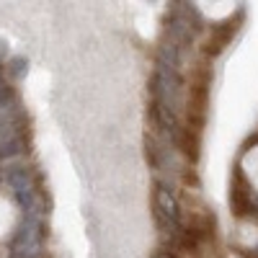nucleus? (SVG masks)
I'll list each match as a JSON object with an SVG mask.
<instances>
[{
    "mask_svg": "<svg viewBox=\"0 0 258 258\" xmlns=\"http://www.w3.org/2000/svg\"><path fill=\"white\" fill-rule=\"evenodd\" d=\"M153 212H155V222L163 230L165 240L178 245V235H181V207L173 197V188L165 181H155L153 186Z\"/></svg>",
    "mask_w": 258,
    "mask_h": 258,
    "instance_id": "1",
    "label": "nucleus"
},
{
    "mask_svg": "<svg viewBox=\"0 0 258 258\" xmlns=\"http://www.w3.org/2000/svg\"><path fill=\"white\" fill-rule=\"evenodd\" d=\"M230 207H232V214H235L238 220L250 217V212H253V191H250V183H248V178L243 176L240 168H235V173H232Z\"/></svg>",
    "mask_w": 258,
    "mask_h": 258,
    "instance_id": "2",
    "label": "nucleus"
},
{
    "mask_svg": "<svg viewBox=\"0 0 258 258\" xmlns=\"http://www.w3.org/2000/svg\"><path fill=\"white\" fill-rule=\"evenodd\" d=\"M194 36H197V34L191 31V26L186 24L181 16H176V13L165 16V21H163V41H165V44H173L178 49H186V47H191Z\"/></svg>",
    "mask_w": 258,
    "mask_h": 258,
    "instance_id": "3",
    "label": "nucleus"
},
{
    "mask_svg": "<svg viewBox=\"0 0 258 258\" xmlns=\"http://www.w3.org/2000/svg\"><path fill=\"white\" fill-rule=\"evenodd\" d=\"M235 29H238V26H235L232 21H227V24H220V26H214V29H212V34H209V39H207L204 52H207V54H220V52L230 44V39H232Z\"/></svg>",
    "mask_w": 258,
    "mask_h": 258,
    "instance_id": "4",
    "label": "nucleus"
},
{
    "mask_svg": "<svg viewBox=\"0 0 258 258\" xmlns=\"http://www.w3.org/2000/svg\"><path fill=\"white\" fill-rule=\"evenodd\" d=\"M13 109H18V93L11 80H3L0 83V111H13Z\"/></svg>",
    "mask_w": 258,
    "mask_h": 258,
    "instance_id": "5",
    "label": "nucleus"
},
{
    "mask_svg": "<svg viewBox=\"0 0 258 258\" xmlns=\"http://www.w3.org/2000/svg\"><path fill=\"white\" fill-rule=\"evenodd\" d=\"M26 73H29V59H26V57L16 54V57H11V59L6 62V75H8V80H21V78H26Z\"/></svg>",
    "mask_w": 258,
    "mask_h": 258,
    "instance_id": "6",
    "label": "nucleus"
},
{
    "mask_svg": "<svg viewBox=\"0 0 258 258\" xmlns=\"http://www.w3.org/2000/svg\"><path fill=\"white\" fill-rule=\"evenodd\" d=\"M153 258H178V253H176V245L170 243V245H163V248H158V250L153 253Z\"/></svg>",
    "mask_w": 258,
    "mask_h": 258,
    "instance_id": "7",
    "label": "nucleus"
}]
</instances>
